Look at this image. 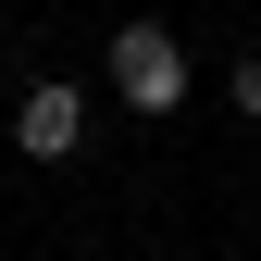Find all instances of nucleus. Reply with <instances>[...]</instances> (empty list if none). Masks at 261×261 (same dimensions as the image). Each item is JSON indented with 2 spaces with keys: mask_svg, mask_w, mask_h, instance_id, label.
<instances>
[{
  "mask_svg": "<svg viewBox=\"0 0 261 261\" xmlns=\"http://www.w3.org/2000/svg\"><path fill=\"white\" fill-rule=\"evenodd\" d=\"M13 149H25V162H75V149H87V87L38 75V87L13 100Z\"/></svg>",
  "mask_w": 261,
  "mask_h": 261,
  "instance_id": "f03ea898",
  "label": "nucleus"
},
{
  "mask_svg": "<svg viewBox=\"0 0 261 261\" xmlns=\"http://www.w3.org/2000/svg\"><path fill=\"white\" fill-rule=\"evenodd\" d=\"M224 87H237V112L261 124V50H249V62H237V75H224Z\"/></svg>",
  "mask_w": 261,
  "mask_h": 261,
  "instance_id": "7ed1b4c3",
  "label": "nucleus"
},
{
  "mask_svg": "<svg viewBox=\"0 0 261 261\" xmlns=\"http://www.w3.org/2000/svg\"><path fill=\"white\" fill-rule=\"evenodd\" d=\"M112 100L124 112H174L187 100V38L174 25H112Z\"/></svg>",
  "mask_w": 261,
  "mask_h": 261,
  "instance_id": "f257e3e1",
  "label": "nucleus"
}]
</instances>
